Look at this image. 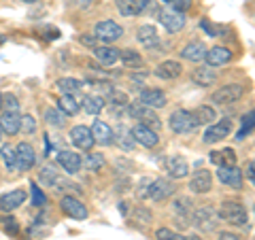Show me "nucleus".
I'll return each instance as SVG.
<instances>
[{
    "label": "nucleus",
    "instance_id": "obj_44",
    "mask_svg": "<svg viewBox=\"0 0 255 240\" xmlns=\"http://www.w3.org/2000/svg\"><path fill=\"white\" fill-rule=\"evenodd\" d=\"M30 189H32V204H34V206H43V204L47 202V196L41 191V187H38L36 183L32 181V183H30Z\"/></svg>",
    "mask_w": 255,
    "mask_h": 240
},
{
    "label": "nucleus",
    "instance_id": "obj_43",
    "mask_svg": "<svg viewBox=\"0 0 255 240\" xmlns=\"http://www.w3.org/2000/svg\"><path fill=\"white\" fill-rule=\"evenodd\" d=\"M151 187H153V179H142L136 187V198L138 200H145L151 196Z\"/></svg>",
    "mask_w": 255,
    "mask_h": 240
},
{
    "label": "nucleus",
    "instance_id": "obj_23",
    "mask_svg": "<svg viewBox=\"0 0 255 240\" xmlns=\"http://www.w3.org/2000/svg\"><path fill=\"white\" fill-rule=\"evenodd\" d=\"M181 73H183L181 64H179V62H174V60H166V62H162V64H159V66L153 70V75H155L157 79H164V81H172V79L181 77Z\"/></svg>",
    "mask_w": 255,
    "mask_h": 240
},
{
    "label": "nucleus",
    "instance_id": "obj_4",
    "mask_svg": "<svg viewBox=\"0 0 255 240\" xmlns=\"http://www.w3.org/2000/svg\"><path fill=\"white\" fill-rule=\"evenodd\" d=\"M191 223L202 230V232H213L215 228H217V211L213 209V206H200V209H194L191 211Z\"/></svg>",
    "mask_w": 255,
    "mask_h": 240
},
{
    "label": "nucleus",
    "instance_id": "obj_16",
    "mask_svg": "<svg viewBox=\"0 0 255 240\" xmlns=\"http://www.w3.org/2000/svg\"><path fill=\"white\" fill-rule=\"evenodd\" d=\"M92 134H94V140L98 142V145L109 147V145H113V142H115V130L109 123L100 121V119H98V121H94Z\"/></svg>",
    "mask_w": 255,
    "mask_h": 240
},
{
    "label": "nucleus",
    "instance_id": "obj_53",
    "mask_svg": "<svg viewBox=\"0 0 255 240\" xmlns=\"http://www.w3.org/2000/svg\"><path fill=\"white\" fill-rule=\"evenodd\" d=\"M75 2H77V6H90L96 0H75Z\"/></svg>",
    "mask_w": 255,
    "mask_h": 240
},
{
    "label": "nucleus",
    "instance_id": "obj_3",
    "mask_svg": "<svg viewBox=\"0 0 255 240\" xmlns=\"http://www.w3.org/2000/svg\"><path fill=\"white\" fill-rule=\"evenodd\" d=\"M128 115H130L132 119H136L138 123H145L149 127H153V130H157V127H162V119L157 117V113L151 107L142 105V102H132V105H128Z\"/></svg>",
    "mask_w": 255,
    "mask_h": 240
},
{
    "label": "nucleus",
    "instance_id": "obj_48",
    "mask_svg": "<svg viewBox=\"0 0 255 240\" xmlns=\"http://www.w3.org/2000/svg\"><path fill=\"white\" fill-rule=\"evenodd\" d=\"M21 130L26 132V134H34V132H36V121H34V117H30V115L21 117Z\"/></svg>",
    "mask_w": 255,
    "mask_h": 240
},
{
    "label": "nucleus",
    "instance_id": "obj_35",
    "mask_svg": "<svg viewBox=\"0 0 255 240\" xmlns=\"http://www.w3.org/2000/svg\"><path fill=\"white\" fill-rule=\"evenodd\" d=\"M172 209H174V213H177L181 219H187V217H191V211H194V204H191V200H189V198H185V196H179L177 200H174Z\"/></svg>",
    "mask_w": 255,
    "mask_h": 240
},
{
    "label": "nucleus",
    "instance_id": "obj_36",
    "mask_svg": "<svg viewBox=\"0 0 255 240\" xmlns=\"http://www.w3.org/2000/svg\"><path fill=\"white\" fill-rule=\"evenodd\" d=\"M119 60H122L128 68H140L142 66V55L134 49H124L119 51Z\"/></svg>",
    "mask_w": 255,
    "mask_h": 240
},
{
    "label": "nucleus",
    "instance_id": "obj_1",
    "mask_svg": "<svg viewBox=\"0 0 255 240\" xmlns=\"http://www.w3.org/2000/svg\"><path fill=\"white\" fill-rule=\"evenodd\" d=\"M217 217H219L221 221L232 223V226H247V221H249L247 209H245L241 202H234V200H228V202H223V204L219 206Z\"/></svg>",
    "mask_w": 255,
    "mask_h": 240
},
{
    "label": "nucleus",
    "instance_id": "obj_32",
    "mask_svg": "<svg viewBox=\"0 0 255 240\" xmlns=\"http://www.w3.org/2000/svg\"><path fill=\"white\" fill-rule=\"evenodd\" d=\"M81 109L85 111L87 115H98L102 109H105V98H100V96H85L83 102H81Z\"/></svg>",
    "mask_w": 255,
    "mask_h": 240
},
{
    "label": "nucleus",
    "instance_id": "obj_22",
    "mask_svg": "<svg viewBox=\"0 0 255 240\" xmlns=\"http://www.w3.org/2000/svg\"><path fill=\"white\" fill-rule=\"evenodd\" d=\"M115 4L124 17H134V15H138L147 9L149 0H115Z\"/></svg>",
    "mask_w": 255,
    "mask_h": 240
},
{
    "label": "nucleus",
    "instance_id": "obj_24",
    "mask_svg": "<svg viewBox=\"0 0 255 240\" xmlns=\"http://www.w3.org/2000/svg\"><path fill=\"white\" fill-rule=\"evenodd\" d=\"M206 64L213 68L217 66H223V64H228L230 60H232V51L228 49V47H213V49L206 51Z\"/></svg>",
    "mask_w": 255,
    "mask_h": 240
},
{
    "label": "nucleus",
    "instance_id": "obj_6",
    "mask_svg": "<svg viewBox=\"0 0 255 240\" xmlns=\"http://www.w3.org/2000/svg\"><path fill=\"white\" fill-rule=\"evenodd\" d=\"M245 94V87L238 85V83H228V85H221L219 90L213 92V102L215 105H232V102L241 100Z\"/></svg>",
    "mask_w": 255,
    "mask_h": 240
},
{
    "label": "nucleus",
    "instance_id": "obj_45",
    "mask_svg": "<svg viewBox=\"0 0 255 240\" xmlns=\"http://www.w3.org/2000/svg\"><path fill=\"white\" fill-rule=\"evenodd\" d=\"M155 238L157 240H185V236H181V234H177V232H172L168 228H159L155 232Z\"/></svg>",
    "mask_w": 255,
    "mask_h": 240
},
{
    "label": "nucleus",
    "instance_id": "obj_5",
    "mask_svg": "<svg viewBox=\"0 0 255 240\" xmlns=\"http://www.w3.org/2000/svg\"><path fill=\"white\" fill-rule=\"evenodd\" d=\"M232 119H219V121H215L211 123L209 127H206V132L202 136V140L206 142V145H213V142H219V140H226L230 134H232Z\"/></svg>",
    "mask_w": 255,
    "mask_h": 240
},
{
    "label": "nucleus",
    "instance_id": "obj_55",
    "mask_svg": "<svg viewBox=\"0 0 255 240\" xmlns=\"http://www.w3.org/2000/svg\"><path fill=\"white\" fill-rule=\"evenodd\" d=\"M21 2H28V4H32V2H38V0H21Z\"/></svg>",
    "mask_w": 255,
    "mask_h": 240
},
{
    "label": "nucleus",
    "instance_id": "obj_58",
    "mask_svg": "<svg viewBox=\"0 0 255 240\" xmlns=\"http://www.w3.org/2000/svg\"><path fill=\"white\" fill-rule=\"evenodd\" d=\"M0 136H2V130H0Z\"/></svg>",
    "mask_w": 255,
    "mask_h": 240
},
{
    "label": "nucleus",
    "instance_id": "obj_13",
    "mask_svg": "<svg viewBox=\"0 0 255 240\" xmlns=\"http://www.w3.org/2000/svg\"><path fill=\"white\" fill-rule=\"evenodd\" d=\"M174 194H177V185H174L170 179H155L149 198L155 200V202H164V200H168Z\"/></svg>",
    "mask_w": 255,
    "mask_h": 240
},
{
    "label": "nucleus",
    "instance_id": "obj_28",
    "mask_svg": "<svg viewBox=\"0 0 255 240\" xmlns=\"http://www.w3.org/2000/svg\"><path fill=\"white\" fill-rule=\"evenodd\" d=\"M94 55L98 58L100 64H105V66H113V64L119 60V49L111 45H102V47H94Z\"/></svg>",
    "mask_w": 255,
    "mask_h": 240
},
{
    "label": "nucleus",
    "instance_id": "obj_40",
    "mask_svg": "<svg viewBox=\"0 0 255 240\" xmlns=\"http://www.w3.org/2000/svg\"><path fill=\"white\" fill-rule=\"evenodd\" d=\"M0 157L4 159L6 170H11V172L17 170V157H15V149H11V147H2V151H0Z\"/></svg>",
    "mask_w": 255,
    "mask_h": 240
},
{
    "label": "nucleus",
    "instance_id": "obj_17",
    "mask_svg": "<svg viewBox=\"0 0 255 240\" xmlns=\"http://www.w3.org/2000/svg\"><path fill=\"white\" fill-rule=\"evenodd\" d=\"M58 164L66 170L68 174H77L83 168V159L75 151H60L58 153Z\"/></svg>",
    "mask_w": 255,
    "mask_h": 240
},
{
    "label": "nucleus",
    "instance_id": "obj_34",
    "mask_svg": "<svg viewBox=\"0 0 255 240\" xmlns=\"http://www.w3.org/2000/svg\"><path fill=\"white\" fill-rule=\"evenodd\" d=\"M117 134L119 136H115V142L119 147H122L124 151H132L134 149V145H136V140H134V136H132V130H128V127H119L117 130Z\"/></svg>",
    "mask_w": 255,
    "mask_h": 240
},
{
    "label": "nucleus",
    "instance_id": "obj_51",
    "mask_svg": "<svg viewBox=\"0 0 255 240\" xmlns=\"http://www.w3.org/2000/svg\"><path fill=\"white\" fill-rule=\"evenodd\" d=\"M217 240H241V238H238V234H232V232H219Z\"/></svg>",
    "mask_w": 255,
    "mask_h": 240
},
{
    "label": "nucleus",
    "instance_id": "obj_30",
    "mask_svg": "<svg viewBox=\"0 0 255 240\" xmlns=\"http://www.w3.org/2000/svg\"><path fill=\"white\" fill-rule=\"evenodd\" d=\"M209 157H211V162L217 166V168L236 166V153H234V149H219V151H213Z\"/></svg>",
    "mask_w": 255,
    "mask_h": 240
},
{
    "label": "nucleus",
    "instance_id": "obj_9",
    "mask_svg": "<svg viewBox=\"0 0 255 240\" xmlns=\"http://www.w3.org/2000/svg\"><path fill=\"white\" fill-rule=\"evenodd\" d=\"M157 19L159 23L168 30V32H179L183 30V26H185V13H179V11H174V9H164V11H159L157 15Z\"/></svg>",
    "mask_w": 255,
    "mask_h": 240
},
{
    "label": "nucleus",
    "instance_id": "obj_52",
    "mask_svg": "<svg viewBox=\"0 0 255 240\" xmlns=\"http://www.w3.org/2000/svg\"><path fill=\"white\" fill-rule=\"evenodd\" d=\"M247 177H249L253 181V185H255V159L249 162V166H247Z\"/></svg>",
    "mask_w": 255,
    "mask_h": 240
},
{
    "label": "nucleus",
    "instance_id": "obj_8",
    "mask_svg": "<svg viewBox=\"0 0 255 240\" xmlns=\"http://www.w3.org/2000/svg\"><path fill=\"white\" fill-rule=\"evenodd\" d=\"M132 136H134V140L138 142V145H142L145 149H153L157 147V142H159V136L157 132L153 130V127H149L145 123H136L132 127Z\"/></svg>",
    "mask_w": 255,
    "mask_h": 240
},
{
    "label": "nucleus",
    "instance_id": "obj_18",
    "mask_svg": "<svg viewBox=\"0 0 255 240\" xmlns=\"http://www.w3.org/2000/svg\"><path fill=\"white\" fill-rule=\"evenodd\" d=\"M136 38L145 49H157L159 47V34L155 26H151V23H145V26H140L136 30Z\"/></svg>",
    "mask_w": 255,
    "mask_h": 240
},
{
    "label": "nucleus",
    "instance_id": "obj_47",
    "mask_svg": "<svg viewBox=\"0 0 255 240\" xmlns=\"http://www.w3.org/2000/svg\"><path fill=\"white\" fill-rule=\"evenodd\" d=\"M134 219L140 221V223H151V219H153V215H151L149 209H145V206H138L136 213H134Z\"/></svg>",
    "mask_w": 255,
    "mask_h": 240
},
{
    "label": "nucleus",
    "instance_id": "obj_42",
    "mask_svg": "<svg viewBox=\"0 0 255 240\" xmlns=\"http://www.w3.org/2000/svg\"><path fill=\"white\" fill-rule=\"evenodd\" d=\"M60 174L53 170V168H49V166H45L41 172H38V179H41L45 185H49V187H53V183H55V179H58Z\"/></svg>",
    "mask_w": 255,
    "mask_h": 240
},
{
    "label": "nucleus",
    "instance_id": "obj_2",
    "mask_svg": "<svg viewBox=\"0 0 255 240\" xmlns=\"http://www.w3.org/2000/svg\"><path fill=\"white\" fill-rule=\"evenodd\" d=\"M168 125H170V130L174 134H189V132H194L198 130V121H196V117L191 111L187 109H177V111H172L170 117H168Z\"/></svg>",
    "mask_w": 255,
    "mask_h": 240
},
{
    "label": "nucleus",
    "instance_id": "obj_12",
    "mask_svg": "<svg viewBox=\"0 0 255 240\" xmlns=\"http://www.w3.org/2000/svg\"><path fill=\"white\" fill-rule=\"evenodd\" d=\"M217 179L223 185L232 187V189H241L243 187V170L238 166H223L217 170Z\"/></svg>",
    "mask_w": 255,
    "mask_h": 240
},
{
    "label": "nucleus",
    "instance_id": "obj_57",
    "mask_svg": "<svg viewBox=\"0 0 255 240\" xmlns=\"http://www.w3.org/2000/svg\"><path fill=\"white\" fill-rule=\"evenodd\" d=\"M164 2H170V0H164Z\"/></svg>",
    "mask_w": 255,
    "mask_h": 240
},
{
    "label": "nucleus",
    "instance_id": "obj_29",
    "mask_svg": "<svg viewBox=\"0 0 255 240\" xmlns=\"http://www.w3.org/2000/svg\"><path fill=\"white\" fill-rule=\"evenodd\" d=\"M58 109L62 111L66 117H73L81 111V102H77V98L73 94H62L60 100H58Z\"/></svg>",
    "mask_w": 255,
    "mask_h": 240
},
{
    "label": "nucleus",
    "instance_id": "obj_21",
    "mask_svg": "<svg viewBox=\"0 0 255 240\" xmlns=\"http://www.w3.org/2000/svg\"><path fill=\"white\" fill-rule=\"evenodd\" d=\"M166 170H168V174L172 179H185L189 174V164H187L185 157L174 155V157L166 159Z\"/></svg>",
    "mask_w": 255,
    "mask_h": 240
},
{
    "label": "nucleus",
    "instance_id": "obj_37",
    "mask_svg": "<svg viewBox=\"0 0 255 240\" xmlns=\"http://www.w3.org/2000/svg\"><path fill=\"white\" fill-rule=\"evenodd\" d=\"M253 127H255V109H253V111H249V113H247V115L243 117V123H241V130L236 132V138H238V140H243L245 136L253 130Z\"/></svg>",
    "mask_w": 255,
    "mask_h": 240
},
{
    "label": "nucleus",
    "instance_id": "obj_20",
    "mask_svg": "<svg viewBox=\"0 0 255 240\" xmlns=\"http://www.w3.org/2000/svg\"><path fill=\"white\" fill-rule=\"evenodd\" d=\"M206 51L209 49H206V45L202 41H191L181 49V58L196 64V62H202L206 58Z\"/></svg>",
    "mask_w": 255,
    "mask_h": 240
},
{
    "label": "nucleus",
    "instance_id": "obj_49",
    "mask_svg": "<svg viewBox=\"0 0 255 240\" xmlns=\"http://www.w3.org/2000/svg\"><path fill=\"white\" fill-rule=\"evenodd\" d=\"M191 6V0H170V9L179 11V13H185Z\"/></svg>",
    "mask_w": 255,
    "mask_h": 240
},
{
    "label": "nucleus",
    "instance_id": "obj_46",
    "mask_svg": "<svg viewBox=\"0 0 255 240\" xmlns=\"http://www.w3.org/2000/svg\"><path fill=\"white\" fill-rule=\"evenodd\" d=\"M2 107H4L6 113H19V102H17V98H15L13 94L2 96Z\"/></svg>",
    "mask_w": 255,
    "mask_h": 240
},
{
    "label": "nucleus",
    "instance_id": "obj_25",
    "mask_svg": "<svg viewBox=\"0 0 255 240\" xmlns=\"http://www.w3.org/2000/svg\"><path fill=\"white\" fill-rule=\"evenodd\" d=\"M191 79H194V83L198 87H211L215 81H217V73L213 70V66H200V68H194V73H191Z\"/></svg>",
    "mask_w": 255,
    "mask_h": 240
},
{
    "label": "nucleus",
    "instance_id": "obj_50",
    "mask_svg": "<svg viewBox=\"0 0 255 240\" xmlns=\"http://www.w3.org/2000/svg\"><path fill=\"white\" fill-rule=\"evenodd\" d=\"M79 41H81L83 45H87V47H92V49H94V47H98V38H96V36H87V34H83L81 38H79Z\"/></svg>",
    "mask_w": 255,
    "mask_h": 240
},
{
    "label": "nucleus",
    "instance_id": "obj_31",
    "mask_svg": "<svg viewBox=\"0 0 255 240\" xmlns=\"http://www.w3.org/2000/svg\"><path fill=\"white\" fill-rule=\"evenodd\" d=\"M191 113H194L198 125H211V123H215V119H217V113H215V109H213V107H206V105L194 109Z\"/></svg>",
    "mask_w": 255,
    "mask_h": 240
},
{
    "label": "nucleus",
    "instance_id": "obj_56",
    "mask_svg": "<svg viewBox=\"0 0 255 240\" xmlns=\"http://www.w3.org/2000/svg\"><path fill=\"white\" fill-rule=\"evenodd\" d=\"M0 109H2V94H0Z\"/></svg>",
    "mask_w": 255,
    "mask_h": 240
},
{
    "label": "nucleus",
    "instance_id": "obj_54",
    "mask_svg": "<svg viewBox=\"0 0 255 240\" xmlns=\"http://www.w3.org/2000/svg\"><path fill=\"white\" fill-rule=\"evenodd\" d=\"M185 240H202V238L196 236V234H191V236H185Z\"/></svg>",
    "mask_w": 255,
    "mask_h": 240
},
{
    "label": "nucleus",
    "instance_id": "obj_27",
    "mask_svg": "<svg viewBox=\"0 0 255 240\" xmlns=\"http://www.w3.org/2000/svg\"><path fill=\"white\" fill-rule=\"evenodd\" d=\"M138 102H142V105H147L151 109H162L166 107V94L162 90H142Z\"/></svg>",
    "mask_w": 255,
    "mask_h": 240
},
{
    "label": "nucleus",
    "instance_id": "obj_26",
    "mask_svg": "<svg viewBox=\"0 0 255 240\" xmlns=\"http://www.w3.org/2000/svg\"><path fill=\"white\" fill-rule=\"evenodd\" d=\"M0 130L2 134H9V136H15L19 130H21V115L19 113H2L0 117Z\"/></svg>",
    "mask_w": 255,
    "mask_h": 240
},
{
    "label": "nucleus",
    "instance_id": "obj_38",
    "mask_svg": "<svg viewBox=\"0 0 255 240\" xmlns=\"http://www.w3.org/2000/svg\"><path fill=\"white\" fill-rule=\"evenodd\" d=\"M45 119H47V123L53 125V127H62L64 123H66V115H64L60 109H47Z\"/></svg>",
    "mask_w": 255,
    "mask_h": 240
},
{
    "label": "nucleus",
    "instance_id": "obj_33",
    "mask_svg": "<svg viewBox=\"0 0 255 240\" xmlns=\"http://www.w3.org/2000/svg\"><path fill=\"white\" fill-rule=\"evenodd\" d=\"M58 90L62 92V94H77L79 90L83 87V81H79V79H75V77H62V79H58Z\"/></svg>",
    "mask_w": 255,
    "mask_h": 240
},
{
    "label": "nucleus",
    "instance_id": "obj_7",
    "mask_svg": "<svg viewBox=\"0 0 255 240\" xmlns=\"http://www.w3.org/2000/svg\"><path fill=\"white\" fill-rule=\"evenodd\" d=\"M96 38L98 41H102V43H115V41H119V38L124 36V28L119 26L117 21H113V19H105V21H100L98 26H96Z\"/></svg>",
    "mask_w": 255,
    "mask_h": 240
},
{
    "label": "nucleus",
    "instance_id": "obj_10",
    "mask_svg": "<svg viewBox=\"0 0 255 240\" xmlns=\"http://www.w3.org/2000/svg\"><path fill=\"white\" fill-rule=\"evenodd\" d=\"M62 211L68 215L70 219H77V221H83L87 219V209H85V204L81 202V200H77V196H64L62 198Z\"/></svg>",
    "mask_w": 255,
    "mask_h": 240
},
{
    "label": "nucleus",
    "instance_id": "obj_14",
    "mask_svg": "<svg viewBox=\"0 0 255 240\" xmlns=\"http://www.w3.org/2000/svg\"><path fill=\"white\" fill-rule=\"evenodd\" d=\"M211 187H213V174H211V170H204V168L196 170V174L189 181V189L194 191V194H209Z\"/></svg>",
    "mask_w": 255,
    "mask_h": 240
},
{
    "label": "nucleus",
    "instance_id": "obj_19",
    "mask_svg": "<svg viewBox=\"0 0 255 240\" xmlns=\"http://www.w3.org/2000/svg\"><path fill=\"white\" fill-rule=\"evenodd\" d=\"M23 202H26V189H13L9 194L0 196V211L11 213L15 209H19Z\"/></svg>",
    "mask_w": 255,
    "mask_h": 240
},
{
    "label": "nucleus",
    "instance_id": "obj_15",
    "mask_svg": "<svg viewBox=\"0 0 255 240\" xmlns=\"http://www.w3.org/2000/svg\"><path fill=\"white\" fill-rule=\"evenodd\" d=\"M15 157H17V170H30L36 164V153L28 142H19L15 147Z\"/></svg>",
    "mask_w": 255,
    "mask_h": 240
},
{
    "label": "nucleus",
    "instance_id": "obj_39",
    "mask_svg": "<svg viewBox=\"0 0 255 240\" xmlns=\"http://www.w3.org/2000/svg\"><path fill=\"white\" fill-rule=\"evenodd\" d=\"M83 166H85V170H102L105 168V157H102V153H90L85 159H83Z\"/></svg>",
    "mask_w": 255,
    "mask_h": 240
},
{
    "label": "nucleus",
    "instance_id": "obj_11",
    "mask_svg": "<svg viewBox=\"0 0 255 240\" xmlns=\"http://www.w3.org/2000/svg\"><path fill=\"white\" fill-rule=\"evenodd\" d=\"M70 140H73V145L81 151H90L96 142L92 127H87V125H75L73 130H70Z\"/></svg>",
    "mask_w": 255,
    "mask_h": 240
},
{
    "label": "nucleus",
    "instance_id": "obj_41",
    "mask_svg": "<svg viewBox=\"0 0 255 240\" xmlns=\"http://www.w3.org/2000/svg\"><path fill=\"white\" fill-rule=\"evenodd\" d=\"M0 228H2L6 234H11V236L19 234V223H17L15 217H0Z\"/></svg>",
    "mask_w": 255,
    "mask_h": 240
}]
</instances>
